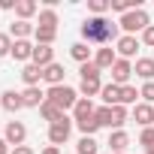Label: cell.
Wrapping results in <instances>:
<instances>
[{"label": "cell", "instance_id": "cell-2", "mask_svg": "<svg viewBox=\"0 0 154 154\" xmlns=\"http://www.w3.org/2000/svg\"><path fill=\"white\" fill-rule=\"evenodd\" d=\"M45 100L54 103L60 112H66V109H75V103H79V91L69 88V85H57V88H48L45 91Z\"/></svg>", "mask_w": 154, "mask_h": 154}, {"label": "cell", "instance_id": "cell-32", "mask_svg": "<svg viewBox=\"0 0 154 154\" xmlns=\"http://www.w3.org/2000/svg\"><path fill=\"white\" fill-rule=\"evenodd\" d=\"M39 27H57V12L54 9H42L39 12Z\"/></svg>", "mask_w": 154, "mask_h": 154}, {"label": "cell", "instance_id": "cell-3", "mask_svg": "<svg viewBox=\"0 0 154 154\" xmlns=\"http://www.w3.org/2000/svg\"><path fill=\"white\" fill-rule=\"evenodd\" d=\"M118 27L124 30V36H136V33H142L145 27H151V18H148V12H145V9H133V12L121 15Z\"/></svg>", "mask_w": 154, "mask_h": 154}, {"label": "cell", "instance_id": "cell-18", "mask_svg": "<svg viewBox=\"0 0 154 154\" xmlns=\"http://www.w3.org/2000/svg\"><path fill=\"white\" fill-rule=\"evenodd\" d=\"M100 97H103V103H106V106H121V88H118L115 82H109V85H103V91H100Z\"/></svg>", "mask_w": 154, "mask_h": 154}, {"label": "cell", "instance_id": "cell-1", "mask_svg": "<svg viewBox=\"0 0 154 154\" xmlns=\"http://www.w3.org/2000/svg\"><path fill=\"white\" fill-rule=\"evenodd\" d=\"M82 36H85V42L106 45V42L118 39V24H112V18H106V15H88L82 24Z\"/></svg>", "mask_w": 154, "mask_h": 154}, {"label": "cell", "instance_id": "cell-20", "mask_svg": "<svg viewBox=\"0 0 154 154\" xmlns=\"http://www.w3.org/2000/svg\"><path fill=\"white\" fill-rule=\"evenodd\" d=\"M127 145H130V136H127L124 130H112V133H109V148H112V154H121Z\"/></svg>", "mask_w": 154, "mask_h": 154}, {"label": "cell", "instance_id": "cell-5", "mask_svg": "<svg viewBox=\"0 0 154 154\" xmlns=\"http://www.w3.org/2000/svg\"><path fill=\"white\" fill-rule=\"evenodd\" d=\"M3 139L9 142V145H24V139H27V127L21 124V121H9L6 124V133H3Z\"/></svg>", "mask_w": 154, "mask_h": 154}, {"label": "cell", "instance_id": "cell-4", "mask_svg": "<svg viewBox=\"0 0 154 154\" xmlns=\"http://www.w3.org/2000/svg\"><path fill=\"white\" fill-rule=\"evenodd\" d=\"M69 133H72V118H63V121H57V124L48 127V142L60 148V145L69 139Z\"/></svg>", "mask_w": 154, "mask_h": 154}, {"label": "cell", "instance_id": "cell-15", "mask_svg": "<svg viewBox=\"0 0 154 154\" xmlns=\"http://www.w3.org/2000/svg\"><path fill=\"white\" fill-rule=\"evenodd\" d=\"M21 97H24V106H27V109H39V106L45 103V91H42V88H24Z\"/></svg>", "mask_w": 154, "mask_h": 154}, {"label": "cell", "instance_id": "cell-24", "mask_svg": "<svg viewBox=\"0 0 154 154\" xmlns=\"http://www.w3.org/2000/svg\"><path fill=\"white\" fill-rule=\"evenodd\" d=\"M100 91H103V82H100V79H82V85H79V94H85L88 100L97 97Z\"/></svg>", "mask_w": 154, "mask_h": 154}, {"label": "cell", "instance_id": "cell-16", "mask_svg": "<svg viewBox=\"0 0 154 154\" xmlns=\"http://www.w3.org/2000/svg\"><path fill=\"white\" fill-rule=\"evenodd\" d=\"M139 42H142V39H136V36H121V39H118V54H121L124 60H130V57L136 54Z\"/></svg>", "mask_w": 154, "mask_h": 154}, {"label": "cell", "instance_id": "cell-13", "mask_svg": "<svg viewBox=\"0 0 154 154\" xmlns=\"http://www.w3.org/2000/svg\"><path fill=\"white\" fill-rule=\"evenodd\" d=\"M0 106H3L6 112H18V109H24V97L18 91H3L0 94Z\"/></svg>", "mask_w": 154, "mask_h": 154}, {"label": "cell", "instance_id": "cell-11", "mask_svg": "<svg viewBox=\"0 0 154 154\" xmlns=\"http://www.w3.org/2000/svg\"><path fill=\"white\" fill-rule=\"evenodd\" d=\"M94 112H97V109H94V103H91L88 97H79V103H75V109H72V124H79V121H88Z\"/></svg>", "mask_w": 154, "mask_h": 154}, {"label": "cell", "instance_id": "cell-28", "mask_svg": "<svg viewBox=\"0 0 154 154\" xmlns=\"http://www.w3.org/2000/svg\"><path fill=\"white\" fill-rule=\"evenodd\" d=\"M100 72H103V69H100L94 60H88V63L79 66V75H82V79H100Z\"/></svg>", "mask_w": 154, "mask_h": 154}, {"label": "cell", "instance_id": "cell-29", "mask_svg": "<svg viewBox=\"0 0 154 154\" xmlns=\"http://www.w3.org/2000/svg\"><path fill=\"white\" fill-rule=\"evenodd\" d=\"M136 97H139V91L133 85H124L121 88V106H136Z\"/></svg>", "mask_w": 154, "mask_h": 154}, {"label": "cell", "instance_id": "cell-19", "mask_svg": "<svg viewBox=\"0 0 154 154\" xmlns=\"http://www.w3.org/2000/svg\"><path fill=\"white\" fill-rule=\"evenodd\" d=\"M39 115H42V118H45V121H48V127H51V124H57V121H63V118H66V115H63V112H60V109H57V106H54V103H48V100H45V103H42V106H39Z\"/></svg>", "mask_w": 154, "mask_h": 154}, {"label": "cell", "instance_id": "cell-12", "mask_svg": "<svg viewBox=\"0 0 154 154\" xmlns=\"http://www.w3.org/2000/svg\"><path fill=\"white\" fill-rule=\"evenodd\" d=\"M133 72L139 75L142 82H154V57H139L133 63Z\"/></svg>", "mask_w": 154, "mask_h": 154}, {"label": "cell", "instance_id": "cell-30", "mask_svg": "<svg viewBox=\"0 0 154 154\" xmlns=\"http://www.w3.org/2000/svg\"><path fill=\"white\" fill-rule=\"evenodd\" d=\"M94 118H97L100 127H112V106H100V109L94 112Z\"/></svg>", "mask_w": 154, "mask_h": 154}, {"label": "cell", "instance_id": "cell-34", "mask_svg": "<svg viewBox=\"0 0 154 154\" xmlns=\"http://www.w3.org/2000/svg\"><path fill=\"white\" fill-rule=\"evenodd\" d=\"M12 45H15V39H12L9 33H0V57L12 54Z\"/></svg>", "mask_w": 154, "mask_h": 154}, {"label": "cell", "instance_id": "cell-40", "mask_svg": "<svg viewBox=\"0 0 154 154\" xmlns=\"http://www.w3.org/2000/svg\"><path fill=\"white\" fill-rule=\"evenodd\" d=\"M39 154H60V148H57V145H45Z\"/></svg>", "mask_w": 154, "mask_h": 154}, {"label": "cell", "instance_id": "cell-39", "mask_svg": "<svg viewBox=\"0 0 154 154\" xmlns=\"http://www.w3.org/2000/svg\"><path fill=\"white\" fill-rule=\"evenodd\" d=\"M18 0H0V9H15Z\"/></svg>", "mask_w": 154, "mask_h": 154}, {"label": "cell", "instance_id": "cell-25", "mask_svg": "<svg viewBox=\"0 0 154 154\" xmlns=\"http://www.w3.org/2000/svg\"><path fill=\"white\" fill-rule=\"evenodd\" d=\"M39 6H36V0H18V6H15V15H18V21H27L33 12H36Z\"/></svg>", "mask_w": 154, "mask_h": 154}, {"label": "cell", "instance_id": "cell-21", "mask_svg": "<svg viewBox=\"0 0 154 154\" xmlns=\"http://www.w3.org/2000/svg\"><path fill=\"white\" fill-rule=\"evenodd\" d=\"M33 30H36V27H33L30 21H12V27H9V36H12V39H27Z\"/></svg>", "mask_w": 154, "mask_h": 154}, {"label": "cell", "instance_id": "cell-38", "mask_svg": "<svg viewBox=\"0 0 154 154\" xmlns=\"http://www.w3.org/2000/svg\"><path fill=\"white\" fill-rule=\"evenodd\" d=\"M12 154H36V151L27 148V145H18V148H12Z\"/></svg>", "mask_w": 154, "mask_h": 154}, {"label": "cell", "instance_id": "cell-31", "mask_svg": "<svg viewBox=\"0 0 154 154\" xmlns=\"http://www.w3.org/2000/svg\"><path fill=\"white\" fill-rule=\"evenodd\" d=\"M75 127L82 130V136H94V133L100 130V124H97V118H94V115H91L88 121H79V124H75Z\"/></svg>", "mask_w": 154, "mask_h": 154}, {"label": "cell", "instance_id": "cell-10", "mask_svg": "<svg viewBox=\"0 0 154 154\" xmlns=\"http://www.w3.org/2000/svg\"><path fill=\"white\" fill-rule=\"evenodd\" d=\"M63 75H66V69L60 63H51L42 69V82H48V88H57V85H63Z\"/></svg>", "mask_w": 154, "mask_h": 154}, {"label": "cell", "instance_id": "cell-33", "mask_svg": "<svg viewBox=\"0 0 154 154\" xmlns=\"http://www.w3.org/2000/svg\"><path fill=\"white\" fill-rule=\"evenodd\" d=\"M139 103H148V106H154V82H145V85L139 88Z\"/></svg>", "mask_w": 154, "mask_h": 154}, {"label": "cell", "instance_id": "cell-37", "mask_svg": "<svg viewBox=\"0 0 154 154\" xmlns=\"http://www.w3.org/2000/svg\"><path fill=\"white\" fill-rule=\"evenodd\" d=\"M142 45H154V24L142 30Z\"/></svg>", "mask_w": 154, "mask_h": 154}, {"label": "cell", "instance_id": "cell-35", "mask_svg": "<svg viewBox=\"0 0 154 154\" xmlns=\"http://www.w3.org/2000/svg\"><path fill=\"white\" fill-rule=\"evenodd\" d=\"M88 9L94 15H106L109 12V0H88Z\"/></svg>", "mask_w": 154, "mask_h": 154}, {"label": "cell", "instance_id": "cell-8", "mask_svg": "<svg viewBox=\"0 0 154 154\" xmlns=\"http://www.w3.org/2000/svg\"><path fill=\"white\" fill-rule=\"evenodd\" d=\"M33 48H36V45H30L27 39H15L9 57H15V60H21V63H30V60H33Z\"/></svg>", "mask_w": 154, "mask_h": 154}, {"label": "cell", "instance_id": "cell-36", "mask_svg": "<svg viewBox=\"0 0 154 154\" xmlns=\"http://www.w3.org/2000/svg\"><path fill=\"white\" fill-rule=\"evenodd\" d=\"M139 145H145V151L154 148V127H145V130L139 133Z\"/></svg>", "mask_w": 154, "mask_h": 154}, {"label": "cell", "instance_id": "cell-22", "mask_svg": "<svg viewBox=\"0 0 154 154\" xmlns=\"http://www.w3.org/2000/svg\"><path fill=\"white\" fill-rule=\"evenodd\" d=\"M69 54H72V60H79V66L91 60V48H88V42H72V45H69Z\"/></svg>", "mask_w": 154, "mask_h": 154}, {"label": "cell", "instance_id": "cell-42", "mask_svg": "<svg viewBox=\"0 0 154 154\" xmlns=\"http://www.w3.org/2000/svg\"><path fill=\"white\" fill-rule=\"evenodd\" d=\"M145 154H154V148H148V151H145Z\"/></svg>", "mask_w": 154, "mask_h": 154}, {"label": "cell", "instance_id": "cell-26", "mask_svg": "<svg viewBox=\"0 0 154 154\" xmlns=\"http://www.w3.org/2000/svg\"><path fill=\"white\" fill-rule=\"evenodd\" d=\"M127 118H130L127 106H112V130H124Z\"/></svg>", "mask_w": 154, "mask_h": 154}, {"label": "cell", "instance_id": "cell-44", "mask_svg": "<svg viewBox=\"0 0 154 154\" xmlns=\"http://www.w3.org/2000/svg\"><path fill=\"white\" fill-rule=\"evenodd\" d=\"M121 154H124V151H121Z\"/></svg>", "mask_w": 154, "mask_h": 154}, {"label": "cell", "instance_id": "cell-9", "mask_svg": "<svg viewBox=\"0 0 154 154\" xmlns=\"http://www.w3.org/2000/svg\"><path fill=\"white\" fill-rule=\"evenodd\" d=\"M21 79H24V85H27V88H39V82H42V66H36L33 60H30V63H24Z\"/></svg>", "mask_w": 154, "mask_h": 154}, {"label": "cell", "instance_id": "cell-23", "mask_svg": "<svg viewBox=\"0 0 154 154\" xmlns=\"http://www.w3.org/2000/svg\"><path fill=\"white\" fill-rule=\"evenodd\" d=\"M33 36H36V45H51L54 36H57V27H39V24H36Z\"/></svg>", "mask_w": 154, "mask_h": 154}, {"label": "cell", "instance_id": "cell-14", "mask_svg": "<svg viewBox=\"0 0 154 154\" xmlns=\"http://www.w3.org/2000/svg\"><path fill=\"white\" fill-rule=\"evenodd\" d=\"M33 63L42 66V69L51 66V63H54V48H51V45H36V48H33Z\"/></svg>", "mask_w": 154, "mask_h": 154}, {"label": "cell", "instance_id": "cell-17", "mask_svg": "<svg viewBox=\"0 0 154 154\" xmlns=\"http://www.w3.org/2000/svg\"><path fill=\"white\" fill-rule=\"evenodd\" d=\"M115 60H118V54H115L112 48H97V54H94V63H97L100 69H112Z\"/></svg>", "mask_w": 154, "mask_h": 154}, {"label": "cell", "instance_id": "cell-27", "mask_svg": "<svg viewBox=\"0 0 154 154\" xmlns=\"http://www.w3.org/2000/svg\"><path fill=\"white\" fill-rule=\"evenodd\" d=\"M97 148H100V145H97L94 136H82L79 145H75V154H97Z\"/></svg>", "mask_w": 154, "mask_h": 154}, {"label": "cell", "instance_id": "cell-7", "mask_svg": "<svg viewBox=\"0 0 154 154\" xmlns=\"http://www.w3.org/2000/svg\"><path fill=\"white\" fill-rule=\"evenodd\" d=\"M133 121L145 130V127H154V106H148V103H136L133 106Z\"/></svg>", "mask_w": 154, "mask_h": 154}, {"label": "cell", "instance_id": "cell-43", "mask_svg": "<svg viewBox=\"0 0 154 154\" xmlns=\"http://www.w3.org/2000/svg\"><path fill=\"white\" fill-rule=\"evenodd\" d=\"M0 109H3V106H0Z\"/></svg>", "mask_w": 154, "mask_h": 154}, {"label": "cell", "instance_id": "cell-41", "mask_svg": "<svg viewBox=\"0 0 154 154\" xmlns=\"http://www.w3.org/2000/svg\"><path fill=\"white\" fill-rule=\"evenodd\" d=\"M0 154H12V151H9V142H6V139H0Z\"/></svg>", "mask_w": 154, "mask_h": 154}, {"label": "cell", "instance_id": "cell-6", "mask_svg": "<svg viewBox=\"0 0 154 154\" xmlns=\"http://www.w3.org/2000/svg\"><path fill=\"white\" fill-rule=\"evenodd\" d=\"M130 75H133V63H130V60H124V57H118V60H115V66H112V82H115L118 88H124Z\"/></svg>", "mask_w": 154, "mask_h": 154}]
</instances>
